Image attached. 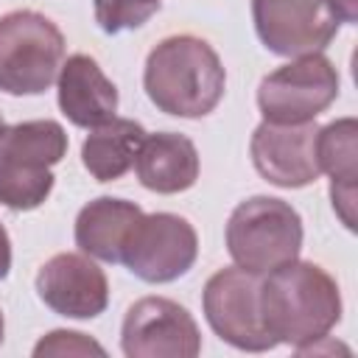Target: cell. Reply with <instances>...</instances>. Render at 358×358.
<instances>
[{
  "label": "cell",
  "instance_id": "6da1fadb",
  "mask_svg": "<svg viewBox=\"0 0 358 358\" xmlns=\"http://www.w3.org/2000/svg\"><path fill=\"white\" fill-rule=\"evenodd\" d=\"M260 316L277 344L305 352L341 322L338 282L319 263H282L260 280Z\"/></svg>",
  "mask_w": 358,
  "mask_h": 358
},
{
  "label": "cell",
  "instance_id": "7a4b0ae2",
  "mask_svg": "<svg viewBox=\"0 0 358 358\" xmlns=\"http://www.w3.org/2000/svg\"><path fill=\"white\" fill-rule=\"evenodd\" d=\"M143 87L159 112L196 120L221 103L227 70L207 39L173 34L151 48L143 70Z\"/></svg>",
  "mask_w": 358,
  "mask_h": 358
},
{
  "label": "cell",
  "instance_id": "3957f363",
  "mask_svg": "<svg viewBox=\"0 0 358 358\" xmlns=\"http://www.w3.org/2000/svg\"><path fill=\"white\" fill-rule=\"evenodd\" d=\"M67 154V131L56 120H22L0 131V204L36 210L53 190V165Z\"/></svg>",
  "mask_w": 358,
  "mask_h": 358
},
{
  "label": "cell",
  "instance_id": "277c9868",
  "mask_svg": "<svg viewBox=\"0 0 358 358\" xmlns=\"http://www.w3.org/2000/svg\"><path fill=\"white\" fill-rule=\"evenodd\" d=\"M227 249L235 266L263 277L296 260L302 249V218L282 199L252 196L241 201L227 221Z\"/></svg>",
  "mask_w": 358,
  "mask_h": 358
},
{
  "label": "cell",
  "instance_id": "5b68a950",
  "mask_svg": "<svg viewBox=\"0 0 358 358\" xmlns=\"http://www.w3.org/2000/svg\"><path fill=\"white\" fill-rule=\"evenodd\" d=\"M64 62V34L39 11L0 17V90L8 95H42Z\"/></svg>",
  "mask_w": 358,
  "mask_h": 358
},
{
  "label": "cell",
  "instance_id": "8992f818",
  "mask_svg": "<svg viewBox=\"0 0 358 358\" xmlns=\"http://www.w3.org/2000/svg\"><path fill=\"white\" fill-rule=\"evenodd\" d=\"M338 98V70L324 53L294 56L266 73L257 87V106L268 123H308Z\"/></svg>",
  "mask_w": 358,
  "mask_h": 358
},
{
  "label": "cell",
  "instance_id": "52a82bcc",
  "mask_svg": "<svg viewBox=\"0 0 358 358\" xmlns=\"http://www.w3.org/2000/svg\"><path fill=\"white\" fill-rule=\"evenodd\" d=\"M204 319L213 333L243 352H266L277 347L260 316V277L229 266L215 271L201 291Z\"/></svg>",
  "mask_w": 358,
  "mask_h": 358
},
{
  "label": "cell",
  "instance_id": "ba28073f",
  "mask_svg": "<svg viewBox=\"0 0 358 358\" xmlns=\"http://www.w3.org/2000/svg\"><path fill=\"white\" fill-rule=\"evenodd\" d=\"M199 257L193 224L176 213H151L131 227L120 263L143 282L159 285L185 277Z\"/></svg>",
  "mask_w": 358,
  "mask_h": 358
},
{
  "label": "cell",
  "instance_id": "9c48e42d",
  "mask_svg": "<svg viewBox=\"0 0 358 358\" xmlns=\"http://www.w3.org/2000/svg\"><path fill=\"white\" fill-rule=\"evenodd\" d=\"M252 20L277 56L322 53L344 22L336 0H252Z\"/></svg>",
  "mask_w": 358,
  "mask_h": 358
},
{
  "label": "cell",
  "instance_id": "30bf717a",
  "mask_svg": "<svg viewBox=\"0 0 358 358\" xmlns=\"http://www.w3.org/2000/svg\"><path fill=\"white\" fill-rule=\"evenodd\" d=\"M120 347L129 358H196L201 352V333L179 302L143 296L123 316Z\"/></svg>",
  "mask_w": 358,
  "mask_h": 358
},
{
  "label": "cell",
  "instance_id": "8fae6325",
  "mask_svg": "<svg viewBox=\"0 0 358 358\" xmlns=\"http://www.w3.org/2000/svg\"><path fill=\"white\" fill-rule=\"evenodd\" d=\"M39 299L59 316L95 319L109 305V280L84 252H59L36 271Z\"/></svg>",
  "mask_w": 358,
  "mask_h": 358
},
{
  "label": "cell",
  "instance_id": "7c38bea8",
  "mask_svg": "<svg viewBox=\"0 0 358 358\" xmlns=\"http://www.w3.org/2000/svg\"><path fill=\"white\" fill-rule=\"evenodd\" d=\"M319 126L308 123H268L263 120L249 143L252 162L257 173L277 187H305L319 179L316 159Z\"/></svg>",
  "mask_w": 358,
  "mask_h": 358
},
{
  "label": "cell",
  "instance_id": "4fadbf2b",
  "mask_svg": "<svg viewBox=\"0 0 358 358\" xmlns=\"http://www.w3.org/2000/svg\"><path fill=\"white\" fill-rule=\"evenodd\" d=\"M56 95L62 115L78 129L103 126L117 112V87L87 53H73L67 62H62L56 76Z\"/></svg>",
  "mask_w": 358,
  "mask_h": 358
},
{
  "label": "cell",
  "instance_id": "5bb4252c",
  "mask_svg": "<svg viewBox=\"0 0 358 358\" xmlns=\"http://www.w3.org/2000/svg\"><path fill=\"white\" fill-rule=\"evenodd\" d=\"M134 171L145 190L162 196L182 193L199 179V151L193 140L179 131L145 134L134 159Z\"/></svg>",
  "mask_w": 358,
  "mask_h": 358
},
{
  "label": "cell",
  "instance_id": "9a60e30c",
  "mask_svg": "<svg viewBox=\"0 0 358 358\" xmlns=\"http://www.w3.org/2000/svg\"><path fill=\"white\" fill-rule=\"evenodd\" d=\"M319 171L330 176V201L347 229H355V179H358V123L338 117L316 134Z\"/></svg>",
  "mask_w": 358,
  "mask_h": 358
},
{
  "label": "cell",
  "instance_id": "2e32d148",
  "mask_svg": "<svg viewBox=\"0 0 358 358\" xmlns=\"http://www.w3.org/2000/svg\"><path fill=\"white\" fill-rule=\"evenodd\" d=\"M140 218V204L115 196H98L76 215V246L95 260L120 263L126 238Z\"/></svg>",
  "mask_w": 358,
  "mask_h": 358
},
{
  "label": "cell",
  "instance_id": "e0dca14e",
  "mask_svg": "<svg viewBox=\"0 0 358 358\" xmlns=\"http://www.w3.org/2000/svg\"><path fill=\"white\" fill-rule=\"evenodd\" d=\"M145 129L131 117H112L103 126L90 129L81 143V162L98 182L120 179L137 159Z\"/></svg>",
  "mask_w": 358,
  "mask_h": 358
},
{
  "label": "cell",
  "instance_id": "ac0fdd59",
  "mask_svg": "<svg viewBox=\"0 0 358 358\" xmlns=\"http://www.w3.org/2000/svg\"><path fill=\"white\" fill-rule=\"evenodd\" d=\"M95 22L103 34L134 31L145 25L162 6V0H92Z\"/></svg>",
  "mask_w": 358,
  "mask_h": 358
},
{
  "label": "cell",
  "instance_id": "d6986e66",
  "mask_svg": "<svg viewBox=\"0 0 358 358\" xmlns=\"http://www.w3.org/2000/svg\"><path fill=\"white\" fill-rule=\"evenodd\" d=\"M34 355H106V350L78 330H53L34 347Z\"/></svg>",
  "mask_w": 358,
  "mask_h": 358
},
{
  "label": "cell",
  "instance_id": "ffe728a7",
  "mask_svg": "<svg viewBox=\"0 0 358 358\" xmlns=\"http://www.w3.org/2000/svg\"><path fill=\"white\" fill-rule=\"evenodd\" d=\"M8 271H11V238L0 224V280H6Z\"/></svg>",
  "mask_w": 358,
  "mask_h": 358
},
{
  "label": "cell",
  "instance_id": "44dd1931",
  "mask_svg": "<svg viewBox=\"0 0 358 358\" xmlns=\"http://www.w3.org/2000/svg\"><path fill=\"white\" fill-rule=\"evenodd\" d=\"M338 11H341V20L344 22H355L358 17V0H336Z\"/></svg>",
  "mask_w": 358,
  "mask_h": 358
},
{
  "label": "cell",
  "instance_id": "7402d4cb",
  "mask_svg": "<svg viewBox=\"0 0 358 358\" xmlns=\"http://www.w3.org/2000/svg\"><path fill=\"white\" fill-rule=\"evenodd\" d=\"M3 336H6V319H3V310H0V344H3Z\"/></svg>",
  "mask_w": 358,
  "mask_h": 358
},
{
  "label": "cell",
  "instance_id": "603a6c76",
  "mask_svg": "<svg viewBox=\"0 0 358 358\" xmlns=\"http://www.w3.org/2000/svg\"><path fill=\"white\" fill-rule=\"evenodd\" d=\"M3 126H6V123H3V115H0V131H3Z\"/></svg>",
  "mask_w": 358,
  "mask_h": 358
}]
</instances>
